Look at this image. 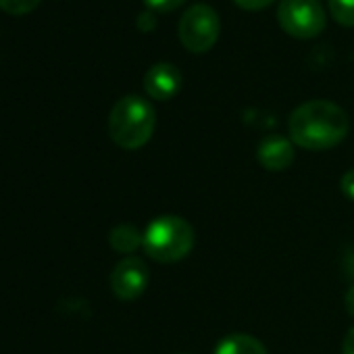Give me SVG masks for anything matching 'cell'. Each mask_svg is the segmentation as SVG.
Returning a JSON list of instances; mask_svg holds the SVG:
<instances>
[{"mask_svg": "<svg viewBox=\"0 0 354 354\" xmlns=\"http://www.w3.org/2000/svg\"><path fill=\"white\" fill-rule=\"evenodd\" d=\"M40 0H0V9L9 15H28L36 11Z\"/></svg>", "mask_w": 354, "mask_h": 354, "instance_id": "12", "label": "cell"}, {"mask_svg": "<svg viewBox=\"0 0 354 354\" xmlns=\"http://www.w3.org/2000/svg\"><path fill=\"white\" fill-rule=\"evenodd\" d=\"M215 354H267V348L248 333H232L217 344Z\"/></svg>", "mask_w": 354, "mask_h": 354, "instance_id": "9", "label": "cell"}, {"mask_svg": "<svg viewBox=\"0 0 354 354\" xmlns=\"http://www.w3.org/2000/svg\"><path fill=\"white\" fill-rule=\"evenodd\" d=\"M156 113L152 104L136 94H127L115 102L109 115V136L125 150L142 148L154 133Z\"/></svg>", "mask_w": 354, "mask_h": 354, "instance_id": "2", "label": "cell"}, {"mask_svg": "<svg viewBox=\"0 0 354 354\" xmlns=\"http://www.w3.org/2000/svg\"><path fill=\"white\" fill-rule=\"evenodd\" d=\"M329 13L342 28H354V0H329Z\"/></svg>", "mask_w": 354, "mask_h": 354, "instance_id": "11", "label": "cell"}, {"mask_svg": "<svg viewBox=\"0 0 354 354\" xmlns=\"http://www.w3.org/2000/svg\"><path fill=\"white\" fill-rule=\"evenodd\" d=\"M294 142L283 136H267L257 148V158L267 171H286L294 162Z\"/></svg>", "mask_w": 354, "mask_h": 354, "instance_id": "8", "label": "cell"}, {"mask_svg": "<svg viewBox=\"0 0 354 354\" xmlns=\"http://www.w3.org/2000/svg\"><path fill=\"white\" fill-rule=\"evenodd\" d=\"M221 34V19L211 5H192L184 11L177 28V36L186 50L194 55H203L211 50Z\"/></svg>", "mask_w": 354, "mask_h": 354, "instance_id": "4", "label": "cell"}, {"mask_svg": "<svg viewBox=\"0 0 354 354\" xmlns=\"http://www.w3.org/2000/svg\"><path fill=\"white\" fill-rule=\"evenodd\" d=\"M234 3L244 11H263L269 5H273L275 0H234Z\"/></svg>", "mask_w": 354, "mask_h": 354, "instance_id": "15", "label": "cell"}, {"mask_svg": "<svg viewBox=\"0 0 354 354\" xmlns=\"http://www.w3.org/2000/svg\"><path fill=\"white\" fill-rule=\"evenodd\" d=\"M182 71L171 63H156L144 75V90L152 100H169L182 90Z\"/></svg>", "mask_w": 354, "mask_h": 354, "instance_id": "7", "label": "cell"}, {"mask_svg": "<svg viewBox=\"0 0 354 354\" xmlns=\"http://www.w3.org/2000/svg\"><path fill=\"white\" fill-rule=\"evenodd\" d=\"M346 310L354 317V286H350V290L346 292Z\"/></svg>", "mask_w": 354, "mask_h": 354, "instance_id": "18", "label": "cell"}, {"mask_svg": "<svg viewBox=\"0 0 354 354\" xmlns=\"http://www.w3.org/2000/svg\"><path fill=\"white\" fill-rule=\"evenodd\" d=\"M136 24H138V28L142 30V32H150V30H154V26H156V19H154V13L152 11H142L140 15H138V19H136Z\"/></svg>", "mask_w": 354, "mask_h": 354, "instance_id": "16", "label": "cell"}, {"mask_svg": "<svg viewBox=\"0 0 354 354\" xmlns=\"http://www.w3.org/2000/svg\"><path fill=\"white\" fill-rule=\"evenodd\" d=\"M196 236L192 225L177 215H160L144 230V252L156 263H177L194 248Z\"/></svg>", "mask_w": 354, "mask_h": 354, "instance_id": "3", "label": "cell"}, {"mask_svg": "<svg viewBox=\"0 0 354 354\" xmlns=\"http://www.w3.org/2000/svg\"><path fill=\"white\" fill-rule=\"evenodd\" d=\"M339 188H342V192H344V196H346L348 201H354V169H348V171L342 175Z\"/></svg>", "mask_w": 354, "mask_h": 354, "instance_id": "14", "label": "cell"}, {"mask_svg": "<svg viewBox=\"0 0 354 354\" xmlns=\"http://www.w3.org/2000/svg\"><path fill=\"white\" fill-rule=\"evenodd\" d=\"M277 21L292 38L310 40L325 30V11L319 0H279Z\"/></svg>", "mask_w": 354, "mask_h": 354, "instance_id": "5", "label": "cell"}, {"mask_svg": "<svg viewBox=\"0 0 354 354\" xmlns=\"http://www.w3.org/2000/svg\"><path fill=\"white\" fill-rule=\"evenodd\" d=\"M350 129L348 113L329 100H308L296 106L288 119L290 140L304 150L337 146Z\"/></svg>", "mask_w": 354, "mask_h": 354, "instance_id": "1", "label": "cell"}, {"mask_svg": "<svg viewBox=\"0 0 354 354\" xmlns=\"http://www.w3.org/2000/svg\"><path fill=\"white\" fill-rule=\"evenodd\" d=\"M150 279L146 263L138 257H125L119 261L111 273V290L119 300H136L144 294Z\"/></svg>", "mask_w": 354, "mask_h": 354, "instance_id": "6", "label": "cell"}, {"mask_svg": "<svg viewBox=\"0 0 354 354\" xmlns=\"http://www.w3.org/2000/svg\"><path fill=\"white\" fill-rule=\"evenodd\" d=\"M109 242H111V246H113L117 252L129 254V252H133L138 246H142V242H144V234H140L133 225L121 223V225H117V227H113V230H111V234H109Z\"/></svg>", "mask_w": 354, "mask_h": 354, "instance_id": "10", "label": "cell"}, {"mask_svg": "<svg viewBox=\"0 0 354 354\" xmlns=\"http://www.w3.org/2000/svg\"><path fill=\"white\" fill-rule=\"evenodd\" d=\"M186 0H144V5L152 13H171L177 11Z\"/></svg>", "mask_w": 354, "mask_h": 354, "instance_id": "13", "label": "cell"}, {"mask_svg": "<svg viewBox=\"0 0 354 354\" xmlns=\"http://www.w3.org/2000/svg\"><path fill=\"white\" fill-rule=\"evenodd\" d=\"M342 354H354V327H350L348 333H346V337H344Z\"/></svg>", "mask_w": 354, "mask_h": 354, "instance_id": "17", "label": "cell"}]
</instances>
